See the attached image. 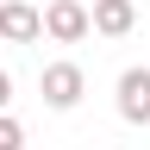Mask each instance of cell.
<instances>
[{
  "instance_id": "3957f363",
  "label": "cell",
  "mask_w": 150,
  "mask_h": 150,
  "mask_svg": "<svg viewBox=\"0 0 150 150\" xmlns=\"http://www.w3.org/2000/svg\"><path fill=\"white\" fill-rule=\"evenodd\" d=\"M119 119L125 125H150V69H125L119 75Z\"/></svg>"
},
{
  "instance_id": "7a4b0ae2",
  "label": "cell",
  "mask_w": 150,
  "mask_h": 150,
  "mask_svg": "<svg viewBox=\"0 0 150 150\" xmlns=\"http://www.w3.org/2000/svg\"><path fill=\"white\" fill-rule=\"evenodd\" d=\"M38 88H44V106H56V112H69L75 100H81V88H88V75L75 69V63H50V69H44V81H38Z\"/></svg>"
},
{
  "instance_id": "277c9868",
  "label": "cell",
  "mask_w": 150,
  "mask_h": 150,
  "mask_svg": "<svg viewBox=\"0 0 150 150\" xmlns=\"http://www.w3.org/2000/svg\"><path fill=\"white\" fill-rule=\"evenodd\" d=\"M0 38H6V44H38V38H44L31 0H0Z\"/></svg>"
},
{
  "instance_id": "52a82bcc",
  "label": "cell",
  "mask_w": 150,
  "mask_h": 150,
  "mask_svg": "<svg viewBox=\"0 0 150 150\" xmlns=\"http://www.w3.org/2000/svg\"><path fill=\"white\" fill-rule=\"evenodd\" d=\"M6 100H13V75L0 69V106H6Z\"/></svg>"
},
{
  "instance_id": "8992f818",
  "label": "cell",
  "mask_w": 150,
  "mask_h": 150,
  "mask_svg": "<svg viewBox=\"0 0 150 150\" xmlns=\"http://www.w3.org/2000/svg\"><path fill=\"white\" fill-rule=\"evenodd\" d=\"M0 150H25V125L6 119V106H0Z\"/></svg>"
},
{
  "instance_id": "6da1fadb",
  "label": "cell",
  "mask_w": 150,
  "mask_h": 150,
  "mask_svg": "<svg viewBox=\"0 0 150 150\" xmlns=\"http://www.w3.org/2000/svg\"><path fill=\"white\" fill-rule=\"evenodd\" d=\"M38 25H44V38H56V44H81L88 38V6L81 0H50V6L38 13Z\"/></svg>"
},
{
  "instance_id": "5b68a950",
  "label": "cell",
  "mask_w": 150,
  "mask_h": 150,
  "mask_svg": "<svg viewBox=\"0 0 150 150\" xmlns=\"http://www.w3.org/2000/svg\"><path fill=\"white\" fill-rule=\"evenodd\" d=\"M131 25H138V6L131 0H94L88 6V31H100V38H125Z\"/></svg>"
}]
</instances>
